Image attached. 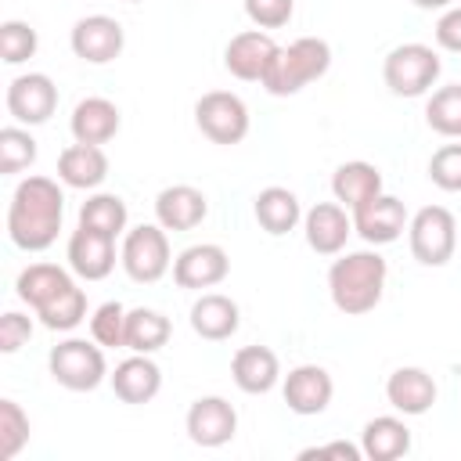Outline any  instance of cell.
<instances>
[{
	"label": "cell",
	"mask_w": 461,
	"mask_h": 461,
	"mask_svg": "<svg viewBox=\"0 0 461 461\" xmlns=\"http://www.w3.org/2000/svg\"><path fill=\"white\" fill-rule=\"evenodd\" d=\"M65 220V194L50 176H25L18 180L11 205H7V238L22 252H43L58 241Z\"/></svg>",
	"instance_id": "obj_1"
},
{
	"label": "cell",
	"mask_w": 461,
	"mask_h": 461,
	"mask_svg": "<svg viewBox=\"0 0 461 461\" xmlns=\"http://www.w3.org/2000/svg\"><path fill=\"white\" fill-rule=\"evenodd\" d=\"M385 277H389V267L375 249L339 256L328 270V292H331L335 310L346 313V317L371 313L382 303Z\"/></svg>",
	"instance_id": "obj_2"
},
{
	"label": "cell",
	"mask_w": 461,
	"mask_h": 461,
	"mask_svg": "<svg viewBox=\"0 0 461 461\" xmlns=\"http://www.w3.org/2000/svg\"><path fill=\"white\" fill-rule=\"evenodd\" d=\"M331 68V47L321 36H299L288 47H277L267 76L259 79L267 94L274 97H292L313 79H321Z\"/></svg>",
	"instance_id": "obj_3"
},
{
	"label": "cell",
	"mask_w": 461,
	"mask_h": 461,
	"mask_svg": "<svg viewBox=\"0 0 461 461\" xmlns=\"http://www.w3.org/2000/svg\"><path fill=\"white\" fill-rule=\"evenodd\" d=\"M443 72L439 54L429 43H400L382 61V79L396 97H421L436 86Z\"/></svg>",
	"instance_id": "obj_4"
},
{
	"label": "cell",
	"mask_w": 461,
	"mask_h": 461,
	"mask_svg": "<svg viewBox=\"0 0 461 461\" xmlns=\"http://www.w3.org/2000/svg\"><path fill=\"white\" fill-rule=\"evenodd\" d=\"M50 378L72 393H90L108 378V360H104V346H97L94 339H65L50 349L47 357Z\"/></svg>",
	"instance_id": "obj_5"
},
{
	"label": "cell",
	"mask_w": 461,
	"mask_h": 461,
	"mask_svg": "<svg viewBox=\"0 0 461 461\" xmlns=\"http://www.w3.org/2000/svg\"><path fill=\"white\" fill-rule=\"evenodd\" d=\"M119 263H122L126 277L137 285H155L158 277H166V270L173 267L166 227L162 223H140V227L126 230L122 249H119Z\"/></svg>",
	"instance_id": "obj_6"
},
{
	"label": "cell",
	"mask_w": 461,
	"mask_h": 461,
	"mask_svg": "<svg viewBox=\"0 0 461 461\" xmlns=\"http://www.w3.org/2000/svg\"><path fill=\"white\" fill-rule=\"evenodd\" d=\"M407 238H411V256L421 267H447L457 249V220L443 205H425L411 216Z\"/></svg>",
	"instance_id": "obj_7"
},
{
	"label": "cell",
	"mask_w": 461,
	"mask_h": 461,
	"mask_svg": "<svg viewBox=\"0 0 461 461\" xmlns=\"http://www.w3.org/2000/svg\"><path fill=\"white\" fill-rule=\"evenodd\" d=\"M194 126L212 144H241L249 137V104L230 90H209L194 101Z\"/></svg>",
	"instance_id": "obj_8"
},
{
	"label": "cell",
	"mask_w": 461,
	"mask_h": 461,
	"mask_svg": "<svg viewBox=\"0 0 461 461\" xmlns=\"http://www.w3.org/2000/svg\"><path fill=\"white\" fill-rule=\"evenodd\" d=\"M7 112L18 126H40L58 112V86L43 72H25L7 83Z\"/></svg>",
	"instance_id": "obj_9"
},
{
	"label": "cell",
	"mask_w": 461,
	"mask_h": 461,
	"mask_svg": "<svg viewBox=\"0 0 461 461\" xmlns=\"http://www.w3.org/2000/svg\"><path fill=\"white\" fill-rule=\"evenodd\" d=\"M184 429H187V439L194 447L216 450V447H227L234 439V432H238V411L223 396H198L187 407Z\"/></svg>",
	"instance_id": "obj_10"
},
{
	"label": "cell",
	"mask_w": 461,
	"mask_h": 461,
	"mask_svg": "<svg viewBox=\"0 0 461 461\" xmlns=\"http://www.w3.org/2000/svg\"><path fill=\"white\" fill-rule=\"evenodd\" d=\"M68 43H72V54L90 61V65H108L122 54L126 47V32L119 25V18L112 14H86L72 25L68 32Z\"/></svg>",
	"instance_id": "obj_11"
},
{
	"label": "cell",
	"mask_w": 461,
	"mask_h": 461,
	"mask_svg": "<svg viewBox=\"0 0 461 461\" xmlns=\"http://www.w3.org/2000/svg\"><path fill=\"white\" fill-rule=\"evenodd\" d=\"M353 230L367 241V245H393L403 230H407V209H403V202L400 198H393V194H375L371 202H364V205H357L353 212Z\"/></svg>",
	"instance_id": "obj_12"
},
{
	"label": "cell",
	"mask_w": 461,
	"mask_h": 461,
	"mask_svg": "<svg viewBox=\"0 0 461 461\" xmlns=\"http://www.w3.org/2000/svg\"><path fill=\"white\" fill-rule=\"evenodd\" d=\"M277 54V43L270 32L263 29H245L238 36H230V43L223 47V68L234 76V79H245V83H259L270 68Z\"/></svg>",
	"instance_id": "obj_13"
},
{
	"label": "cell",
	"mask_w": 461,
	"mask_h": 461,
	"mask_svg": "<svg viewBox=\"0 0 461 461\" xmlns=\"http://www.w3.org/2000/svg\"><path fill=\"white\" fill-rule=\"evenodd\" d=\"M227 274H230V256H227L220 245H212V241L187 245V249L173 259V281H176L180 288H191V292L216 288Z\"/></svg>",
	"instance_id": "obj_14"
},
{
	"label": "cell",
	"mask_w": 461,
	"mask_h": 461,
	"mask_svg": "<svg viewBox=\"0 0 461 461\" xmlns=\"http://www.w3.org/2000/svg\"><path fill=\"white\" fill-rule=\"evenodd\" d=\"M281 393H285L288 411L310 418V414H324L328 411V403L335 396V382L321 364H299V367H292L285 375Z\"/></svg>",
	"instance_id": "obj_15"
},
{
	"label": "cell",
	"mask_w": 461,
	"mask_h": 461,
	"mask_svg": "<svg viewBox=\"0 0 461 461\" xmlns=\"http://www.w3.org/2000/svg\"><path fill=\"white\" fill-rule=\"evenodd\" d=\"M303 234L313 252L339 256L353 234V216L339 202H317L310 212H303Z\"/></svg>",
	"instance_id": "obj_16"
},
{
	"label": "cell",
	"mask_w": 461,
	"mask_h": 461,
	"mask_svg": "<svg viewBox=\"0 0 461 461\" xmlns=\"http://www.w3.org/2000/svg\"><path fill=\"white\" fill-rule=\"evenodd\" d=\"M68 270L83 281H104L115 270V238L90 230V227H76L68 238Z\"/></svg>",
	"instance_id": "obj_17"
},
{
	"label": "cell",
	"mask_w": 461,
	"mask_h": 461,
	"mask_svg": "<svg viewBox=\"0 0 461 461\" xmlns=\"http://www.w3.org/2000/svg\"><path fill=\"white\" fill-rule=\"evenodd\" d=\"M108 382H112V393L122 403H151L162 389V371L151 360V353H133L122 364H115Z\"/></svg>",
	"instance_id": "obj_18"
},
{
	"label": "cell",
	"mask_w": 461,
	"mask_h": 461,
	"mask_svg": "<svg viewBox=\"0 0 461 461\" xmlns=\"http://www.w3.org/2000/svg\"><path fill=\"white\" fill-rule=\"evenodd\" d=\"M209 216V198L191 184L162 187L155 198V220L166 230H194Z\"/></svg>",
	"instance_id": "obj_19"
},
{
	"label": "cell",
	"mask_w": 461,
	"mask_h": 461,
	"mask_svg": "<svg viewBox=\"0 0 461 461\" xmlns=\"http://www.w3.org/2000/svg\"><path fill=\"white\" fill-rule=\"evenodd\" d=\"M230 378L241 393L263 396L281 382V360L270 346H241L230 360Z\"/></svg>",
	"instance_id": "obj_20"
},
{
	"label": "cell",
	"mask_w": 461,
	"mask_h": 461,
	"mask_svg": "<svg viewBox=\"0 0 461 461\" xmlns=\"http://www.w3.org/2000/svg\"><path fill=\"white\" fill-rule=\"evenodd\" d=\"M436 396H439V389L425 367H396L385 382V400L393 403V411H400L407 418L432 411Z\"/></svg>",
	"instance_id": "obj_21"
},
{
	"label": "cell",
	"mask_w": 461,
	"mask_h": 461,
	"mask_svg": "<svg viewBox=\"0 0 461 461\" xmlns=\"http://www.w3.org/2000/svg\"><path fill=\"white\" fill-rule=\"evenodd\" d=\"M108 176V155L101 144H68L58 155V180L76 191H94Z\"/></svg>",
	"instance_id": "obj_22"
},
{
	"label": "cell",
	"mask_w": 461,
	"mask_h": 461,
	"mask_svg": "<svg viewBox=\"0 0 461 461\" xmlns=\"http://www.w3.org/2000/svg\"><path fill=\"white\" fill-rule=\"evenodd\" d=\"M119 126H122L119 104L108 97H83L68 119V130L79 144H108L119 133Z\"/></svg>",
	"instance_id": "obj_23"
},
{
	"label": "cell",
	"mask_w": 461,
	"mask_h": 461,
	"mask_svg": "<svg viewBox=\"0 0 461 461\" xmlns=\"http://www.w3.org/2000/svg\"><path fill=\"white\" fill-rule=\"evenodd\" d=\"M238 324H241V310H238V303H234L230 295L205 292V295H198L194 306H191V328H194V335L205 339V342H223V339H230V335L238 331Z\"/></svg>",
	"instance_id": "obj_24"
},
{
	"label": "cell",
	"mask_w": 461,
	"mask_h": 461,
	"mask_svg": "<svg viewBox=\"0 0 461 461\" xmlns=\"http://www.w3.org/2000/svg\"><path fill=\"white\" fill-rule=\"evenodd\" d=\"M331 194H335L339 205H346L353 212L357 205H364L375 194H382V169L375 162H364V158L342 162L331 173Z\"/></svg>",
	"instance_id": "obj_25"
},
{
	"label": "cell",
	"mask_w": 461,
	"mask_h": 461,
	"mask_svg": "<svg viewBox=\"0 0 461 461\" xmlns=\"http://www.w3.org/2000/svg\"><path fill=\"white\" fill-rule=\"evenodd\" d=\"M360 450L367 461H396L411 450V429L396 414H378L360 432Z\"/></svg>",
	"instance_id": "obj_26"
},
{
	"label": "cell",
	"mask_w": 461,
	"mask_h": 461,
	"mask_svg": "<svg viewBox=\"0 0 461 461\" xmlns=\"http://www.w3.org/2000/svg\"><path fill=\"white\" fill-rule=\"evenodd\" d=\"M252 212H256V223L274 238L295 230L303 220V205H299L295 191H288V187H263L252 202Z\"/></svg>",
	"instance_id": "obj_27"
},
{
	"label": "cell",
	"mask_w": 461,
	"mask_h": 461,
	"mask_svg": "<svg viewBox=\"0 0 461 461\" xmlns=\"http://www.w3.org/2000/svg\"><path fill=\"white\" fill-rule=\"evenodd\" d=\"M68 285H76V281L68 277L65 267H58V263H29V267L18 274L14 292H18L22 303H29L32 310H40V306H47L54 295H61Z\"/></svg>",
	"instance_id": "obj_28"
},
{
	"label": "cell",
	"mask_w": 461,
	"mask_h": 461,
	"mask_svg": "<svg viewBox=\"0 0 461 461\" xmlns=\"http://www.w3.org/2000/svg\"><path fill=\"white\" fill-rule=\"evenodd\" d=\"M173 335V324L166 313L151 310V306H137L126 310V349L133 353H158Z\"/></svg>",
	"instance_id": "obj_29"
},
{
	"label": "cell",
	"mask_w": 461,
	"mask_h": 461,
	"mask_svg": "<svg viewBox=\"0 0 461 461\" xmlns=\"http://www.w3.org/2000/svg\"><path fill=\"white\" fill-rule=\"evenodd\" d=\"M126 223H130V209H126V202L119 194L97 191L79 205V227H90V230H101L108 238H119V234H126Z\"/></svg>",
	"instance_id": "obj_30"
},
{
	"label": "cell",
	"mask_w": 461,
	"mask_h": 461,
	"mask_svg": "<svg viewBox=\"0 0 461 461\" xmlns=\"http://www.w3.org/2000/svg\"><path fill=\"white\" fill-rule=\"evenodd\" d=\"M425 122L439 137H461V83L432 90V97L425 101Z\"/></svg>",
	"instance_id": "obj_31"
},
{
	"label": "cell",
	"mask_w": 461,
	"mask_h": 461,
	"mask_svg": "<svg viewBox=\"0 0 461 461\" xmlns=\"http://www.w3.org/2000/svg\"><path fill=\"white\" fill-rule=\"evenodd\" d=\"M40 324L50 331H72L83 317H86V292L79 285H68L61 295H54L47 306L36 310Z\"/></svg>",
	"instance_id": "obj_32"
},
{
	"label": "cell",
	"mask_w": 461,
	"mask_h": 461,
	"mask_svg": "<svg viewBox=\"0 0 461 461\" xmlns=\"http://www.w3.org/2000/svg\"><path fill=\"white\" fill-rule=\"evenodd\" d=\"M36 162V137L25 126H4L0 130V173L14 176Z\"/></svg>",
	"instance_id": "obj_33"
},
{
	"label": "cell",
	"mask_w": 461,
	"mask_h": 461,
	"mask_svg": "<svg viewBox=\"0 0 461 461\" xmlns=\"http://www.w3.org/2000/svg\"><path fill=\"white\" fill-rule=\"evenodd\" d=\"M29 443V414L18 400H0V461H11Z\"/></svg>",
	"instance_id": "obj_34"
},
{
	"label": "cell",
	"mask_w": 461,
	"mask_h": 461,
	"mask_svg": "<svg viewBox=\"0 0 461 461\" xmlns=\"http://www.w3.org/2000/svg\"><path fill=\"white\" fill-rule=\"evenodd\" d=\"M36 47H40V36H36V29H32L29 22L7 18V22L0 25V58H4V65H22V61H29V58L36 54Z\"/></svg>",
	"instance_id": "obj_35"
},
{
	"label": "cell",
	"mask_w": 461,
	"mask_h": 461,
	"mask_svg": "<svg viewBox=\"0 0 461 461\" xmlns=\"http://www.w3.org/2000/svg\"><path fill=\"white\" fill-rule=\"evenodd\" d=\"M90 339L97 346H126V306L119 299H108L90 317Z\"/></svg>",
	"instance_id": "obj_36"
},
{
	"label": "cell",
	"mask_w": 461,
	"mask_h": 461,
	"mask_svg": "<svg viewBox=\"0 0 461 461\" xmlns=\"http://www.w3.org/2000/svg\"><path fill=\"white\" fill-rule=\"evenodd\" d=\"M429 180L439 191H461V144H443L429 158Z\"/></svg>",
	"instance_id": "obj_37"
},
{
	"label": "cell",
	"mask_w": 461,
	"mask_h": 461,
	"mask_svg": "<svg viewBox=\"0 0 461 461\" xmlns=\"http://www.w3.org/2000/svg\"><path fill=\"white\" fill-rule=\"evenodd\" d=\"M245 14L256 29H281L295 14V0H245Z\"/></svg>",
	"instance_id": "obj_38"
},
{
	"label": "cell",
	"mask_w": 461,
	"mask_h": 461,
	"mask_svg": "<svg viewBox=\"0 0 461 461\" xmlns=\"http://www.w3.org/2000/svg\"><path fill=\"white\" fill-rule=\"evenodd\" d=\"M32 339V321L18 310H7L0 317V353H18Z\"/></svg>",
	"instance_id": "obj_39"
},
{
	"label": "cell",
	"mask_w": 461,
	"mask_h": 461,
	"mask_svg": "<svg viewBox=\"0 0 461 461\" xmlns=\"http://www.w3.org/2000/svg\"><path fill=\"white\" fill-rule=\"evenodd\" d=\"M436 43L450 54H461V7H447L436 22Z\"/></svg>",
	"instance_id": "obj_40"
},
{
	"label": "cell",
	"mask_w": 461,
	"mask_h": 461,
	"mask_svg": "<svg viewBox=\"0 0 461 461\" xmlns=\"http://www.w3.org/2000/svg\"><path fill=\"white\" fill-rule=\"evenodd\" d=\"M299 457H342V461H360V457H364V450H360V447H353V443L335 439V443H324V447H310V450H303Z\"/></svg>",
	"instance_id": "obj_41"
},
{
	"label": "cell",
	"mask_w": 461,
	"mask_h": 461,
	"mask_svg": "<svg viewBox=\"0 0 461 461\" xmlns=\"http://www.w3.org/2000/svg\"><path fill=\"white\" fill-rule=\"evenodd\" d=\"M414 7H421V11H447L454 0H411Z\"/></svg>",
	"instance_id": "obj_42"
},
{
	"label": "cell",
	"mask_w": 461,
	"mask_h": 461,
	"mask_svg": "<svg viewBox=\"0 0 461 461\" xmlns=\"http://www.w3.org/2000/svg\"><path fill=\"white\" fill-rule=\"evenodd\" d=\"M126 4H140V0H126Z\"/></svg>",
	"instance_id": "obj_43"
}]
</instances>
